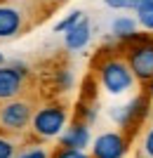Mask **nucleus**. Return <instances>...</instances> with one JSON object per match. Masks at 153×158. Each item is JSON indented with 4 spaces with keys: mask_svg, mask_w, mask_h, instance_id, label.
<instances>
[{
    "mask_svg": "<svg viewBox=\"0 0 153 158\" xmlns=\"http://www.w3.org/2000/svg\"><path fill=\"white\" fill-rule=\"evenodd\" d=\"M104 2L113 10H139V7L153 2V0H104Z\"/></svg>",
    "mask_w": 153,
    "mask_h": 158,
    "instance_id": "nucleus-12",
    "label": "nucleus"
},
{
    "mask_svg": "<svg viewBox=\"0 0 153 158\" xmlns=\"http://www.w3.org/2000/svg\"><path fill=\"white\" fill-rule=\"evenodd\" d=\"M66 125V111L59 106H45L33 116V132L38 137H57L64 132Z\"/></svg>",
    "mask_w": 153,
    "mask_h": 158,
    "instance_id": "nucleus-2",
    "label": "nucleus"
},
{
    "mask_svg": "<svg viewBox=\"0 0 153 158\" xmlns=\"http://www.w3.org/2000/svg\"><path fill=\"white\" fill-rule=\"evenodd\" d=\"M14 156V144L10 139L0 137V158H12Z\"/></svg>",
    "mask_w": 153,
    "mask_h": 158,
    "instance_id": "nucleus-15",
    "label": "nucleus"
},
{
    "mask_svg": "<svg viewBox=\"0 0 153 158\" xmlns=\"http://www.w3.org/2000/svg\"><path fill=\"white\" fill-rule=\"evenodd\" d=\"M127 66L139 78H153V43L151 40H144V43H139L130 50Z\"/></svg>",
    "mask_w": 153,
    "mask_h": 158,
    "instance_id": "nucleus-3",
    "label": "nucleus"
},
{
    "mask_svg": "<svg viewBox=\"0 0 153 158\" xmlns=\"http://www.w3.org/2000/svg\"><path fill=\"white\" fill-rule=\"evenodd\" d=\"M137 19H139V24L144 28H153V2L137 10Z\"/></svg>",
    "mask_w": 153,
    "mask_h": 158,
    "instance_id": "nucleus-14",
    "label": "nucleus"
},
{
    "mask_svg": "<svg viewBox=\"0 0 153 158\" xmlns=\"http://www.w3.org/2000/svg\"><path fill=\"white\" fill-rule=\"evenodd\" d=\"M24 73H26V69L21 64L0 66V99H12L21 92Z\"/></svg>",
    "mask_w": 153,
    "mask_h": 158,
    "instance_id": "nucleus-5",
    "label": "nucleus"
},
{
    "mask_svg": "<svg viewBox=\"0 0 153 158\" xmlns=\"http://www.w3.org/2000/svg\"><path fill=\"white\" fill-rule=\"evenodd\" d=\"M125 153V139L118 132H104L94 139L92 156L94 158H123Z\"/></svg>",
    "mask_w": 153,
    "mask_h": 158,
    "instance_id": "nucleus-6",
    "label": "nucleus"
},
{
    "mask_svg": "<svg viewBox=\"0 0 153 158\" xmlns=\"http://www.w3.org/2000/svg\"><path fill=\"white\" fill-rule=\"evenodd\" d=\"M90 33H92L90 21L83 17L73 28H68V31L64 33V43H66L68 50H80V47H85L87 43H90Z\"/></svg>",
    "mask_w": 153,
    "mask_h": 158,
    "instance_id": "nucleus-9",
    "label": "nucleus"
},
{
    "mask_svg": "<svg viewBox=\"0 0 153 158\" xmlns=\"http://www.w3.org/2000/svg\"><path fill=\"white\" fill-rule=\"evenodd\" d=\"M144 106H146V102H144L141 97H137V99H132L130 104L120 106V109H115V111H113L115 123H120V125H130V123H132L137 116H141Z\"/></svg>",
    "mask_w": 153,
    "mask_h": 158,
    "instance_id": "nucleus-10",
    "label": "nucleus"
},
{
    "mask_svg": "<svg viewBox=\"0 0 153 158\" xmlns=\"http://www.w3.org/2000/svg\"><path fill=\"white\" fill-rule=\"evenodd\" d=\"M151 92H153V78H151Z\"/></svg>",
    "mask_w": 153,
    "mask_h": 158,
    "instance_id": "nucleus-20",
    "label": "nucleus"
},
{
    "mask_svg": "<svg viewBox=\"0 0 153 158\" xmlns=\"http://www.w3.org/2000/svg\"><path fill=\"white\" fill-rule=\"evenodd\" d=\"M2 61H5V59H2V54H0V66H5V64H2Z\"/></svg>",
    "mask_w": 153,
    "mask_h": 158,
    "instance_id": "nucleus-19",
    "label": "nucleus"
},
{
    "mask_svg": "<svg viewBox=\"0 0 153 158\" xmlns=\"http://www.w3.org/2000/svg\"><path fill=\"white\" fill-rule=\"evenodd\" d=\"M80 19H83V12H78V10H75V12H71L68 17H64V19H61L59 24L54 26V31H59V33H66L68 28H73V26L78 24Z\"/></svg>",
    "mask_w": 153,
    "mask_h": 158,
    "instance_id": "nucleus-13",
    "label": "nucleus"
},
{
    "mask_svg": "<svg viewBox=\"0 0 153 158\" xmlns=\"http://www.w3.org/2000/svg\"><path fill=\"white\" fill-rule=\"evenodd\" d=\"M113 33L118 38H130V35H134V21L127 19V17H118V19L113 21Z\"/></svg>",
    "mask_w": 153,
    "mask_h": 158,
    "instance_id": "nucleus-11",
    "label": "nucleus"
},
{
    "mask_svg": "<svg viewBox=\"0 0 153 158\" xmlns=\"http://www.w3.org/2000/svg\"><path fill=\"white\" fill-rule=\"evenodd\" d=\"M144 151H146L148 156L153 158V127H151V130H148L146 139H144Z\"/></svg>",
    "mask_w": 153,
    "mask_h": 158,
    "instance_id": "nucleus-17",
    "label": "nucleus"
},
{
    "mask_svg": "<svg viewBox=\"0 0 153 158\" xmlns=\"http://www.w3.org/2000/svg\"><path fill=\"white\" fill-rule=\"evenodd\" d=\"M19 158H47V153L42 151V149H31V151H26V153H21Z\"/></svg>",
    "mask_w": 153,
    "mask_h": 158,
    "instance_id": "nucleus-18",
    "label": "nucleus"
},
{
    "mask_svg": "<svg viewBox=\"0 0 153 158\" xmlns=\"http://www.w3.org/2000/svg\"><path fill=\"white\" fill-rule=\"evenodd\" d=\"M54 158H90V156L83 151H73V149H61V151H57Z\"/></svg>",
    "mask_w": 153,
    "mask_h": 158,
    "instance_id": "nucleus-16",
    "label": "nucleus"
},
{
    "mask_svg": "<svg viewBox=\"0 0 153 158\" xmlns=\"http://www.w3.org/2000/svg\"><path fill=\"white\" fill-rule=\"evenodd\" d=\"M21 31V12L17 7H0V38H12Z\"/></svg>",
    "mask_w": 153,
    "mask_h": 158,
    "instance_id": "nucleus-8",
    "label": "nucleus"
},
{
    "mask_svg": "<svg viewBox=\"0 0 153 158\" xmlns=\"http://www.w3.org/2000/svg\"><path fill=\"white\" fill-rule=\"evenodd\" d=\"M87 144H90V127L83 125V123H75V125L66 127V130L61 132V146L64 149L83 151Z\"/></svg>",
    "mask_w": 153,
    "mask_h": 158,
    "instance_id": "nucleus-7",
    "label": "nucleus"
},
{
    "mask_svg": "<svg viewBox=\"0 0 153 158\" xmlns=\"http://www.w3.org/2000/svg\"><path fill=\"white\" fill-rule=\"evenodd\" d=\"M31 120V104L28 102H7L0 106V125L5 130H21Z\"/></svg>",
    "mask_w": 153,
    "mask_h": 158,
    "instance_id": "nucleus-4",
    "label": "nucleus"
},
{
    "mask_svg": "<svg viewBox=\"0 0 153 158\" xmlns=\"http://www.w3.org/2000/svg\"><path fill=\"white\" fill-rule=\"evenodd\" d=\"M99 76H101V85L106 87L111 94H120L130 90L134 83V73L130 71V66L120 59H108L101 64L99 69Z\"/></svg>",
    "mask_w": 153,
    "mask_h": 158,
    "instance_id": "nucleus-1",
    "label": "nucleus"
}]
</instances>
